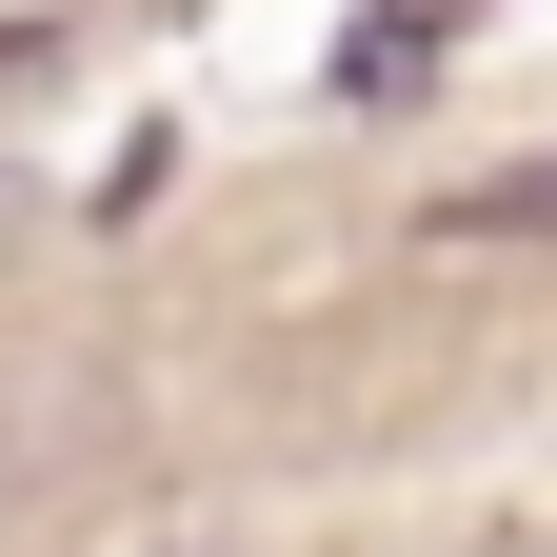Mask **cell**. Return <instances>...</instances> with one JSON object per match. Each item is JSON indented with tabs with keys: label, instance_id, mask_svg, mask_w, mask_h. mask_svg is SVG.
I'll use <instances>...</instances> for the list:
<instances>
[{
	"label": "cell",
	"instance_id": "1",
	"mask_svg": "<svg viewBox=\"0 0 557 557\" xmlns=\"http://www.w3.org/2000/svg\"><path fill=\"white\" fill-rule=\"evenodd\" d=\"M418 239H438V259H557V160H518V180H458Z\"/></svg>",
	"mask_w": 557,
	"mask_h": 557
}]
</instances>
